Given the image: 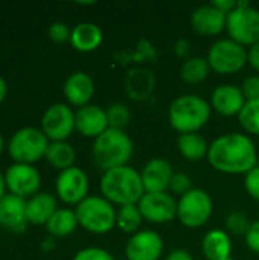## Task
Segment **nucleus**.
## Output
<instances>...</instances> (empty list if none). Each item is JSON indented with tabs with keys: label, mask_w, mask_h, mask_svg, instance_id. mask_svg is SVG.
<instances>
[{
	"label": "nucleus",
	"mask_w": 259,
	"mask_h": 260,
	"mask_svg": "<svg viewBox=\"0 0 259 260\" xmlns=\"http://www.w3.org/2000/svg\"><path fill=\"white\" fill-rule=\"evenodd\" d=\"M226 29L231 40L241 46L259 43V11L247 0L237 2V8L227 14Z\"/></svg>",
	"instance_id": "obj_6"
},
{
	"label": "nucleus",
	"mask_w": 259,
	"mask_h": 260,
	"mask_svg": "<svg viewBox=\"0 0 259 260\" xmlns=\"http://www.w3.org/2000/svg\"><path fill=\"white\" fill-rule=\"evenodd\" d=\"M211 119L209 102L198 94L176 98L168 108V120L180 134L198 133Z\"/></svg>",
	"instance_id": "obj_3"
},
{
	"label": "nucleus",
	"mask_w": 259,
	"mask_h": 260,
	"mask_svg": "<svg viewBox=\"0 0 259 260\" xmlns=\"http://www.w3.org/2000/svg\"><path fill=\"white\" fill-rule=\"evenodd\" d=\"M76 225H78L76 213L70 209H58L46 224L47 232L56 238H64L72 235L76 230Z\"/></svg>",
	"instance_id": "obj_26"
},
{
	"label": "nucleus",
	"mask_w": 259,
	"mask_h": 260,
	"mask_svg": "<svg viewBox=\"0 0 259 260\" xmlns=\"http://www.w3.org/2000/svg\"><path fill=\"white\" fill-rule=\"evenodd\" d=\"M172 175H174V169L168 160L165 158L150 160L140 172L145 193L166 192L169 189Z\"/></svg>",
	"instance_id": "obj_15"
},
{
	"label": "nucleus",
	"mask_w": 259,
	"mask_h": 260,
	"mask_svg": "<svg viewBox=\"0 0 259 260\" xmlns=\"http://www.w3.org/2000/svg\"><path fill=\"white\" fill-rule=\"evenodd\" d=\"M75 129V113L66 104L50 105L41 119V131L52 142H66Z\"/></svg>",
	"instance_id": "obj_10"
},
{
	"label": "nucleus",
	"mask_w": 259,
	"mask_h": 260,
	"mask_svg": "<svg viewBox=\"0 0 259 260\" xmlns=\"http://www.w3.org/2000/svg\"><path fill=\"white\" fill-rule=\"evenodd\" d=\"M2 151H3V137L0 134V154H2Z\"/></svg>",
	"instance_id": "obj_47"
},
{
	"label": "nucleus",
	"mask_w": 259,
	"mask_h": 260,
	"mask_svg": "<svg viewBox=\"0 0 259 260\" xmlns=\"http://www.w3.org/2000/svg\"><path fill=\"white\" fill-rule=\"evenodd\" d=\"M209 62L208 58L192 56L186 59L180 67V78L188 84H200L209 75Z\"/></svg>",
	"instance_id": "obj_28"
},
{
	"label": "nucleus",
	"mask_w": 259,
	"mask_h": 260,
	"mask_svg": "<svg viewBox=\"0 0 259 260\" xmlns=\"http://www.w3.org/2000/svg\"><path fill=\"white\" fill-rule=\"evenodd\" d=\"M156 88V76L151 70L143 67L130 69L125 75V91L127 94L137 102L147 101L151 98Z\"/></svg>",
	"instance_id": "obj_20"
},
{
	"label": "nucleus",
	"mask_w": 259,
	"mask_h": 260,
	"mask_svg": "<svg viewBox=\"0 0 259 260\" xmlns=\"http://www.w3.org/2000/svg\"><path fill=\"white\" fill-rule=\"evenodd\" d=\"M226 18L227 14H224L223 11L217 9L212 3H209L194 9L191 15V24L197 34L205 37H214L226 29Z\"/></svg>",
	"instance_id": "obj_16"
},
{
	"label": "nucleus",
	"mask_w": 259,
	"mask_h": 260,
	"mask_svg": "<svg viewBox=\"0 0 259 260\" xmlns=\"http://www.w3.org/2000/svg\"><path fill=\"white\" fill-rule=\"evenodd\" d=\"M212 5H214L217 9L223 11L224 14H229L231 11H234V9L237 8V2H235V0H214Z\"/></svg>",
	"instance_id": "obj_41"
},
{
	"label": "nucleus",
	"mask_w": 259,
	"mask_h": 260,
	"mask_svg": "<svg viewBox=\"0 0 259 260\" xmlns=\"http://www.w3.org/2000/svg\"><path fill=\"white\" fill-rule=\"evenodd\" d=\"M63 91H64L66 99L70 104L81 108V107L89 105L90 99L93 98L95 84H93V79L87 73L75 72L66 79Z\"/></svg>",
	"instance_id": "obj_21"
},
{
	"label": "nucleus",
	"mask_w": 259,
	"mask_h": 260,
	"mask_svg": "<svg viewBox=\"0 0 259 260\" xmlns=\"http://www.w3.org/2000/svg\"><path fill=\"white\" fill-rule=\"evenodd\" d=\"M247 61L250 62V66L259 72V43L250 46L249 52H247Z\"/></svg>",
	"instance_id": "obj_40"
},
{
	"label": "nucleus",
	"mask_w": 259,
	"mask_h": 260,
	"mask_svg": "<svg viewBox=\"0 0 259 260\" xmlns=\"http://www.w3.org/2000/svg\"><path fill=\"white\" fill-rule=\"evenodd\" d=\"M162 253L163 239L153 230L134 233L125 245V256L128 260H159Z\"/></svg>",
	"instance_id": "obj_13"
},
{
	"label": "nucleus",
	"mask_w": 259,
	"mask_h": 260,
	"mask_svg": "<svg viewBox=\"0 0 259 260\" xmlns=\"http://www.w3.org/2000/svg\"><path fill=\"white\" fill-rule=\"evenodd\" d=\"M53 248H55V242H53L52 238H47V239L43 241V244H41V250H43V251H50V250H53Z\"/></svg>",
	"instance_id": "obj_44"
},
{
	"label": "nucleus",
	"mask_w": 259,
	"mask_h": 260,
	"mask_svg": "<svg viewBox=\"0 0 259 260\" xmlns=\"http://www.w3.org/2000/svg\"><path fill=\"white\" fill-rule=\"evenodd\" d=\"M246 102L243 90L232 84L218 85L211 96L212 108L223 116H238Z\"/></svg>",
	"instance_id": "obj_17"
},
{
	"label": "nucleus",
	"mask_w": 259,
	"mask_h": 260,
	"mask_svg": "<svg viewBox=\"0 0 259 260\" xmlns=\"http://www.w3.org/2000/svg\"><path fill=\"white\" fill-rule=\"evenodd\" d=\"M226 260H234V259H232V257H229V259H226Z\"/></svg>",
	"instance_id": "obj_48"
},
{
	"label": "nucleus",
	"mask_w": 259,
	"mask_h": 260,
	"mask_svg": "<svg viewBox=\"0 0 259 260\" xmlns=\"http://www.w3.org/2000/svg\"><path fill=\"white\" fill-rule=\"evenodd\" d=\"M246 244L252 251L259 254V219L252 222V225H250V229H249V232L246 235Z\"/></svg>",
	"instance_id": "obj_39"
},
{
	"label": "nucleus",
	"mask_w": 259,
	"mask_h": 260,
	"mask_svg": "<svg viewBox=\"0 0 259 260\" xmlns=\"http://www.w3.org/2000/svg\"><path fill=\"white\" fill-rule=\"evenodd\" d=\"M208 160L223 174H247L258 165V152L252 139L241 133H227L209 145Z\"/></svg>",
	"instance_id": "obj_1"
},
{
	"label": "nucleus",
	"mask_w": 259,
	"mask_h": 260,
	"mask_svg": "<svg viewBox=\"0 0 259 260\" xmlns=\"http://www.w3.org/2000/svg\"><path fill=\"white\" fill-rule=\"evenodd\" d=\"M143 221V216L137 207V204H128L122 206L118 210L116 215V225L124 233H137L140 224Z\"/></svg>",
	"instance_id": "obj_29"
},
{
	"label": "nucleus",
	"mask_w": 259,
	"mask_h": 260,
	"mask_svg": "<svg viewBox=\"0 0 259 260\" xmlns=\"http://www.w3.org/2000/svg\"><path fill=\"white\" fill-rule=\"evenodd\" d=\"M78 224L95 235H105L116 225V215L113 204L104 197H87L76 206Z\"/></svg>",
	"instance_id": "obj_5"
},
{
	"label": "nucleus",
	"mask_w": 259,
	"mask_h": 260,
	"mask_svg": "<svg viewBox=\"0 0 259 260\" xmlns=\"http://www.w3.org/2000/svg\"><path fill=\"white\" fill-rule=\"evenodd\" d=\"M214 212V203L209 193L203 189H191L180 197L177 203V218L188 229L205 225Z\"/></svg>",
	"instance_id": "obj_8"
},
{
	"label": "nucleus",
	"mask_w": 259,
	"mask_h": 260,
	"mask_svg": "<svg viewBox=\"0 0 259 260\" xmlns=\"http://www.w3.org/2000/svg\"><path fill=\"white\" fill-rule=\"evenodd\" d=\"M70 43L79 52H92L102 43V30L95 23H79L72 29Z\"/></svg>",
	"instance_id": "obj_24"
},
{
	"label": "nucleus",
	"mask_w": 259,
	"mask_h": 260,
	"mask_svg": "<svg viewBox=\"0 0 259 260\" xmlns=\"http://www.w3.org/2000/svg\"><path fill=\"white\" fill-rule=\"evenodd\" d=\"M75 128L85 137H99L110 128L105 110L90 104L81 107L75 113Z\"/></svg>",
	"instance_id": "obj_18"
},
{
	"label": "nucleus",
	"mask_w": 259,
	"mask_h": 260,
	"mask_svg": "<svg viewBox=\"0 0 259 260\" xmlns=\"http://www.w3.org/2000/svg\"><path fill=\"white\" fill-rule=\"evenodd\" d=\"M46 158L53 168L64 171L73 166L76 154L73 146L67 142H52L49 143V148L46 151Z\"/></svg>",
	"instance_id": "obj_27"
},
{
	"label": "nucleus",
	"mask_w": 259,
	"mask_h": 260,
	"mask_svg": "<svg viewBox=\"0 0 259 260\" xmlns=\"http://www.w3.org/2000/svg\"><path fill=\"white\" fill-rule=\"evenodd\" d=\"M174 50L177 56H186L191 50V44L188 40H179L174 46Z\"/></svg>",
	"instance_id": "obj_42"
},
{
	"label": "nucleus",
	"mask_w": 259,
	"mask_h": 260,
	"mask_svg": "<svg viewBox=\"0 0 259 260\" xmlns=\"http://www.w3.org/2000/svg\"><path fill=\"white\" fill-rule=\"evenodd\" d=\"M93 161L104 172L127 166L133 155V142L124 129L108 128L93 143Z\"/></svg>",
	"instance_id": "obj_4"
},
{
	"label": "nucleus",
	"mask_w": 259,
	"mask_h": 260,
	"mask_svg": "<svg viewBox=\"0 0 259 260\" xmlns=\"http://www.w3.org/2000/svg\"><path fill=\"white\" fill-rule=\"evenodd\" d=\"M241 126L253 136H259V101H247L238 114Z\"/></svg>",
	"instance_id": "obj_30"
},
{
	"label": "nucleus",
	"mask_w": 259,
	"mask_h": 260,
	"mask_svg": "<svg viewBox=\"0 0 259 260\" xmlns=\"http://www.w3.org/2000/svg\"><path fill=\"white\" fill-rule=\"evenodd\" d=\"M252 222L249 221V216L243 212H232L226 218V229L231 235L235 236H246Z\"/></svg>",
	"instance_id": "obj_32"
},
{
	"label": "nucleus",
	"mask_w": 259,
	"mask_h": 260,
	"mask_svg": "<svg viewBox=\"0 0 259 260\" xmlns=\"http://www.w3.org/2000/svg\"><path fill=\"white\" fill-rule=\"evenodd\" d=\"M165 260H194V257L185 250H174L166 256Z\"/></svg>",
	"instance_id": "obj_43"
},
{
	"label": "nucleus",
	"mask_w": 259,
	"mask_h": 260,
	"mask_svg": "<svg viewBox=\"0 0 259 260\" xmlns=\"http://www.w3.org/2000/svg\"><path fill=\"white\" fill-rule=\"evenodd\" d=\"M49 148L47 136L34 126L18 129L9 140V155L17 163H35L46 155Z\"/></svg>",
	"instance_id": "obj_7"
},
{
	"label": "nucleus",
	"mask_w": 259,
	"mask_h": 260,
	"mask_svg": "<svg viewBox=\"0 0 259 260\" xmlns=\"http://www.w3.org/2000/svg\"><path fill=\"white\" fill-rule=\"evenodd\" d=\"M169 190L176 195L183 197L185 193L191 190V178L185 172H174L171 184H169Z\"/></svg>",
	"instance_id": "obj_33"
},
{
	"label": "nucleus",
	"mask_w": 259,
	"mask_h": 260,
	"mask_svg": "<svg viewBox=\"0 0 259 260\" xmlns=\"http://www.w3.org/2000/svg\"><path fill=\"white\" fill-rule=\"evenodd\" d=\"M101 193L107 201L119 207L137 204L145 195L140 172L128 165L104 172L101 178Z\"/></svg>",
	"instance_id": "obj_2"
},
{
	"label": "nucleus",
	"mask_w": 259,
	"mask_h": 260,
	"mask_svg": "<svg viewBox=\"0 0 259 260\" xmlns=\"http://www.w3.org/2000/svg\"><path fill=\"white\" fill-rule=\"evenodd\" d=\"M105 113H107V119H108V126L114 128V129H124L131 119L130 108L121 102L111 104L105 110Z\"/></svg>",
	"instance_id": "obj_31"
},
{
	"label": "nucleus",
	"mask_w": 259,
	"mask_h": 260,
	"mask_svg": "<svg viewBox=\"0 0 259 260\" xmlns=\"http://www.w3.org/2000/svg\"><path fill=\"white\" fill-rule=\"evenodd\" d=\"M56 210L58 209H56L55 197L47 192H41V193H35L27 201L26 218H27V222L41 225V224H47Z\"/></svg>",
	"instance_id": "obj_22"
},
{
	"label": "nucleus",
	"mask_w": 259,
	"mask_h": 260,
	"mask_svg": "<svg viewBox=\"0 0 259 260\" xmlns=\"http://www.w3.org/2000/svg\"><path fill=\"white\" fill-rule=\"evenodd\" d=\"M6 187L12 195L26 198L34 195L40 187V174L32 165L15 163L6 169L5 174Z\"/></svg>",
	"instance_id": "obj_14"
},
{
	"label": "nucleus",
	"mask_w": 259,
	"mask_h": 260,
	"mask_svg": "<svg viewBox=\"0 0 259 260\" xmlns=\"http://www.w3.org/2000/svg\"><path fill=\"white\" fill-rule=\"evenodd\" d=\"M177 148L180 154L189 161H200L203 158H208L209 152L208 142L198 133L180 134L177 139Z\"/></svg>",
	"instance_id": "obj_25"
},
{
	"label": "nucleus",
	"mask_w": 259,
	"mask_h": 260,
	"mask_svg": "<svg viewBox=\"0 0 259 260\" xmlns=\"http://www.w3.org/2000/svg\"><path fill=\"white\" fill-rule=\"evenodd\" d=\"M202 250L208 260H226L232 254V242L226 232L214 229L203 238Z\"/></svg>",
	"instance_id": "obj_23"
},
{
	"label": "nucleus",
	"mask_w": 259,
	"mask_h": 260,
	"mask_svg": "<svg viewBox=\"0 0 259 260\" xmlns=\"http://www.w3.org/2000/svg\"><path fill=\"white\" fill-rule=\"evenodd\" d=\"M6 91H8L6 82H5V79L0 76V104L3 102V99H5V96H6Z\"/></svg>",
	"instance_id": "obj_45"
},
{
	"label": "nucleus",
	"mask_w": 259,
	"mask_h": 260,
	"mask_svg": "<svg viewBox=\"0 0 259 260\" xmlns=\"http://www.w3.org/2000/svg\"><path fill=\"white\" fill-rule=\"evenodd\" d=\"M137 207L143 219L153 224H166L177 218V201L168 192L145 193Z\"/></svg>",
	"instance_id": "obj_12"
},
{
	"label": "nucleus",
	"mask_w": 259,
	"mask_h": 260,
	"mask_svg": "<svg viewBox=\"0 0 259 260\" xmlns=\"http://www.w3.org/2000/svg\"><path fill=\"white\" fill-rule=\"evenodd\" d=\"M49 37L52 41H56V43H64V41H70V35H72V30L61 21H55L49 26V30H47Z\"/></svg>",
	"instance_id": "obj_35"
},
{
	"label": "nucleus",
	"mask_w": 259,
	"mask_h": 260,
	"mask_svg": "<svg viewBox=\"0 0 259 260\" xmlns=\"http://www.w3.org/2000/svg\"><path fill=\"white\" fill-rule=\"evenodd\" d=\"M72 260H116L108 251L102 250V248H84L81 251H78Z\"/></svg>",
	"instance_id": "obj_34"
},
{
	"label": "nucleus",
	"mask_w": 259,
	"mask_h": 260,
	"mask_svg": "<svg viewBox=\"0 0 259 260\" xmlns=\"http://www.w3.org/2000/svg\"><path fill=\"white\" fill-rule=\"evenodd\" d=\"M209 67L220 75H232L240 72L247 62V50L231 38L215 41L208 53Z\"/></svg>",
	"instance_id": "obj_9"
},
{
	"label": "nucleus",
	"mask_w": 259,
	"mask_h": 260,
	"mask_svg": "<svg viewBox=\"0 0 259 260\" xmlns=\"http://www.w3.org/2000/svg\"><path fill=\"white\" fill-rule=\"evenodd\" d=\"M26 206L27 201L17 195H5L0 200V224L15 233H21L26 230L27 218H26Z\"/></svg>",
	"instance_id": "obj_19"
},
{
	"label": "nucleus",
	"mask_w": 259,
	"mask_h": 260,
	"mask_svg": "<svg viewBox=\"0 0 259 260\" xmlns=\"http://www.w3.org/2000/svg\"><path fill=\"white\" fill-rule=\"evenodd\" d=\"M241 90L246 101H259V75H252L246 78Z\"/></svg>",
	"instance_id": "obj_36"
},
{
	"label": "nucleus",
	"mask_w": 259,
	"mask_h": 260,
	"mask_svg": "<svg viewBox=\"0 0 259 260\" xmlns=\"http://www.w3.org/2000/svg\"><path fill=\"white\" fill-rule=\"evenodd\" d=\"M5 189H6V181H5V175L0 172V200L5 197Z\"/></svg>",
	"instance_id": "obj_46"
},
{
	"label": "nucleus",
	"mask_w": 259,
	"mask_h": 260,
	"mask_svg": "<svg viewBox=\"0 0 259 260\" xmlns=\"http://www.w3.org/2000/svg\"><path fill=\"white\" fill-rule=\"evenodd\" d=\"M244 187H246L247 193H249L255 201H259V166L253 168L250 172L246 174Z\"/></svg>",
	"instance_id": "obj_37"
},
{
	"label": "nucleus",
	"mask_w": 259,
	"mask_h": 260,
	"mask_svg": "<svg viewBox=\"0 0 259 260\" xmlns=\"http://www.w3.org/2000/svg\"><path fill=\"white\" fill-rule=\"evenodd\" d=\"M56 195L66 204H79L87 198L89 178L81 168L72 166L58 174L55 183Z\"/></svg>",
	"instance_id": "obj_11"
},
{
	"label": "nucleus",
	"mask_w": 259,
	"mask_h": 260,
	"mask_svg": "<svg viewBox=\"0 0 259 260\" xmlns=\"http://www.w3.org/2000/svg\"><path fill=\"white\" fill-rule=\"evenodd\" d=\"M133 58H134V59H137V61H145V59H151V61H154V59L157 58V53H156L154 46H153L150 41H147V40H140V41L137 43L136 53L133 55Z\"/></svg>",
	"instance_id": "obj_38"
}]
</instances>
